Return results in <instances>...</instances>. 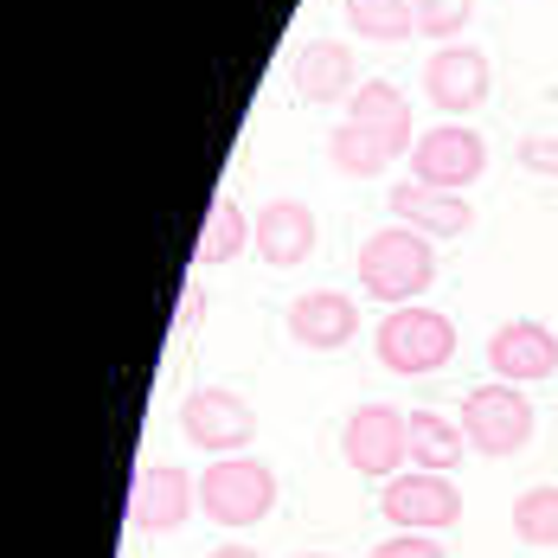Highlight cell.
I'll list each match as a JSON object with an SVG mask.
<instances>
[{
    "label": "cell",
    "instance_id": "obj_14",
    "mask_svg": "<svg viewBox=\"0 0 558 558\" xmlns=\"http://www.w3.org/2000/svg\"><path fill=\"white\" fill-rule=\"evenodd\" d=\"M360 335V308L347 289H308L289 302V340L308 347V353H335Z\"/></svg>",
    "mask_w": 558,
    "mask_h": 558
},
{
    "label": "cell",
    "instance_id": "obj_23",
    "mask_svg": "<svg viewBox=\"0 0 558 558\" xmlns=\"http://www.w3.org/2000/svg\"><path fill=\"white\" fill-rule=\"evenodd\" d=\"M366 558H449V553H444L437 533H391V539H379Z\"/></svg>",
    "mask_w": 558,
    "mask_h": 558
},
{
    "label": "cell",
    "instance_id": "obj_2",
    "mask_svg": "<svg viewBox=\"0 0 558 558\" xmlns=\"http://www.w3.org/2000/svg\"><path fill=\"white\" fill-rule=\"evenodd\" d=\"M373 353L398 379H424V373H444L456 360V328H449L444 308H424V302L386 308V322L373 328Z\"/></svg>",
    "mask_w": 558,
    "mask_h": 558
},
{
    "label": "cell",
    "instance_id": "obj_15",
    "mask_svg": "<svg viewBox=\"0 0 558 558\" xmlns=\"http://www.w3.org/2000/svg\"><path fill=\"white\" fill-rule=\"evenodd\" d=\"M347 122H360L391 161L417 148V135H411V97H404L391 77H366V84L347 97Z\"/></svg>",
    "mask_w": 558,
    "mask_h": 558
},
{
    "label": "cell",
    "instance_id": "obj_9",
    "mask_svg": "<svg viewBox=\"0 0 558 558\" xmlns=\"http://www.w3.org/2000/svg\"><path fill=\"white\" fill-rule=\"evenodd\" d=\"M193 507H199V482L186 469H173V462H148L135 475V488H129V526L142 539H168V533L186 526Z\"/></svg>",
    "mask_w": 558,
    "mask_h": 558
},
{
    "label": "cell",
    "instance_id": "obj_27",
    "mask_svg": "<svg viewBox=\"0 0 558 558\" xmlns=\"http://www.w3.org/2000/svg\"><path fill=\"white\" fill-rule=\"evenodd\" d=\"M295 558H335V553H295Z\"/></svg>",
    "mask_w": 558,
    "mask_h": 558
},
{
    "label": "cell",
    "instance_id": "obj_8",
    "mask_svg": "<svg viewBox=\"0 0 558 558\" xmlns=\"http://www.w3.org/2000/svg\"><path fill=\"white\" fill-rule=\"evenodd\" d=\"M482 173H488V142H482L469 122H437V129H424L417 148H411V180H424V186L469 193Z\"/></svg>",
    "mask_w": 558,
    "mask_h": 558
},
{
    "label": "cell",
    "instance_id": "obj_6",
    "mask_svg": "<svg viewBox=\"0 0 558 558\" xmlns=\"http://www.w3.org/2000/svg\"><path fill=\"white\" fill-rule=\"evenodd\" d=\"M340 456L366 482L404 475V462H411V417L398 404H353L347 424H340Z\"/></svg>",
    "mask_w": 558,
    "mask_h": 558
},
{
    "label": "cell",
    "instance_id": "obj_13",
    "mask_svg": "<svg viewBox=\"0 0 558 558\" xmlns=\"http://www.w3.org/2000/svg\"><path fill=\"white\" fill-rule=\"evenodd\" d=\"M391 219L424 231V238H469L475 231V206H469V193H444V186H424V180H398L391 186Z\"/></svg>",
    "mask_w": 558,
    "mask_h": 558
},
{
    "label": "cell",
    "instance_id": "obj_20",
    "mask_svg": "<svg viewBox=\"0 0 558 558\" xmlns=\"http://www.w3.org/2000/svg\"><path fill=\"white\" fill-rule=\"evenodd\" d=\"M328 161H335V173H347V180H379V173L391 168V155L360 129V122H335V129H328Z\"/></svg>",
    "mask_w": 558,
    "mask_h": 558
},
{
    "label": "cell",
    "instance_id": "obj_4",
    "mask_svg": "<svg viewBox=\"0 0 558 558\" xmlns=\"http://www.w3.org/2000/svg\"><path fill=\"white\" fill-rule=\"evenodd\" d=\"M533 430H539V411H533L526 386L482 379V386L462 398V437H469V449H475V456H488V462L520 456V449L533 444Z\"/></svg>",
    "mask_w": 558,
    "mask_h": 558
},
{
    "label": "cell",
    "instance_id": "obj_5",
    "mask_svg": "<svg viewBox=\"0 0 558 558\" xmlns=\"http://www.w3.org/2000/svg\"><path fill=\"white\" fill-rule=\"evenodd\" d=\"M173 424H180L186 444L206 449L213 462L219 456H244V449L257 444V411H251V398H238L231 386H193L180 398Z\"/></svg>",
    "mask_w": 558,
    "mask_h": 558
},
{
    "label": "cell",
    "instance_id": "obj_22",
    "mask_svg": "<svg viewBox=\"0 0 558 558\" xmlns=\"http://www.w3.org/2000/svg\"><path fill=\"white\" fill-rule=\"evenodd\" d=\"M411 13H417V33H430V39L456 46V33L469 26L475 0H411Z\"/></svg>",
    "mask_w": 558,
    "mask_h": 558
},
{
    "label": "cell",
    "instance_id": "obj_24",
    "mask_svg": "<svg viewBox=\"0 0 558 558\" xmlns=\"http://www.w3.org/2000/svg\"><path fill=\"white\" fill-rule=\"evenodd\" d=\"M513 161H520L526 173L558 180V135H520V142H513Z\"/></svg>",
    "mask_w": 558,
    "mask_h": 558
},
{
    "label": "cell",
    "instance_id": "obj_7",
    "mask_svg": "<svg viewBox=\"0 0 558 558\" xmlns=\"http://www.w3.org/2000/svg\"><path fill=\"white\" fill-rule=\"evenodd\" d=\"M379 513L398 533H449L462 520V488L449 475H430V469H404L379 488Z\"/></svg>",
    "mask_w": 558,
    "mask_h": 558
},
{
    "label": "cell",
    "instance_id": "obj_12",
    "mask_svg": "<svg viewBox=\"0 0 558 558\" xmlns=\"http://www.w3.org/2000/svg\"><path fill=\"white\" fill-rule=\"evenodd\" d=\"M251 244H257V257H264L270 270H295V264L315 257L322 225H315V213H308L302 199H270V206H257V219H251Z\"/></svg>",
    "mask_w": 558,
    "mask_h": 558
},
{
    "label": "cell",
    "instance_id": "obj_17",
    "mask_svg": "<svg viewBox=\"0 0 558 558\" xmlns=\"http://www.w3.org/2000/svg\"><path fill=\"white\" fill-rule=\"evenodd\" d=\"M244 244H251V213H244L231 193H219V199H213V213H206V225H199L193 264H199V270H213V264H231Z\"/></svg>",
    "mask_w": 558,
    "mask_h": 558
},
{
    "label": "cell",
    "instance_id": "obj_21",
    "mask_svg": "<svg viewBox=\"0 0 558 558\" xmlns=\"http://www.w3.org/2000/svg\"><path fill=\"white\" fill-rule=\"evenodd\" d=\"M347 20H353V33L373 39V46H398V39L417 33L411 0H347Z\"/></svg>",
    "mask_w": 558,
    "mask_h": 558
},
{
    "label": "cell",
    "instance_id": "obj_1",
    "mask_svg": "<svg viewBox=\"0 0 558 558\" xmlns=\"http://www.w3.org/2000/svg\"><path fill=\"white\" fill-rule=\"evenodd\" d=\"M437 282V251L424 231L411 225H379L366 244H360V289L386 308H411L424 289Z\"/></svg>",
    "mask_w": 558,
    "mask_h": 558
},
{
    "label": "cell",
    "instance_id": "obj_3",
    "mask_svg": "<svg viewBox=\"0 0 558 558\" xmlns=\"http://www.w3.org/2000/svg\"><path fill=\"white\" fill-rule=\"evenodd\" d=\"M270 507H277V469L270 462H257V456H219V462H206V475H199V513L213 526L244 533V526L270 520Z\"/></svg>",
    "mask_w": 558,
    "mask_h": 558
},
{
    "label": "cell",
    "instance_id": "obj_11",
    "mask_svg": "<svg viewBox=\"0 0 558 558\" xmlns=\"http://www.w3.org/2000/svg\"><path fill=\"white\" fill-rule=\"evenodd\" d=\"M488 84H495V71H488V52H475V46H437L430 64H424V97L444 116L482 110Z\"/></svg>",
    "mask_w": 558,
    "mask_h": 558
},
{
    "label": "cell",
    "instance_id": "obj_26",
    "mask_svg": "<svg viewBox=\"0 0 558 558\" xmlns=\"http://www.w3.org/2000/svg\"><path fill=\"white\" fill-rule=\"evenodd\" d=\"M199 302H206V289L193 282V289H186V302H180V322H193V315H199Z\"/></svg>",
    "mask_w": 558,
    "mask_h": 558
},
{
    "label": "cell",
    "instance_id": "obj_25",
    "mask_svg": "<svg viewBox=\"0 0 558 558\" xmlns=\"http://www.w3.org/2000/svg\"><path fill=\"white\" fill-rule=\"evenodd\" d=\"M213 558H264L257 546H244V539H225V546H213Z\"/></svg>",
    "mask_w": 558,
    "mask_h": 558
},
{
    "label": "cell",
    "instance_id": "obj_19",
    "mask_svg": "<svg viewBox=\"0 0 558 558\" xmlns=\"http://www.w3.org/2000/svg\"><path fill=\"white\" fill-rule=\"evenodd\" d=\"M513 539L533 546V553H553L558 546V482H533L513 501Z\"/></svg>",
    "mask_w": 558,
    "mask_h": 558
},
{
    "label": "cell",
    "instance_id": "obj_18",
    "mask_svg": "<svg viewBox=\"0 0 558 558\" xmlns=\"http://www.w3.org/2000/svg\"><path fill=\"white\" fill-rule=\"evenodd\" d=\"M462 424H449L444 411H411V469H430V475H449L462 462Z\"/></svg>",
    "mask_w": 558,
    "mask_h": 558
},
{
    "label": "cell",
    "instance_id": "obj_16",
    "mask_svg": "<svg viewBox=\"0 0 558 558\" xmlns=\"http://www.w3.org/2000/svg\"><path fill=\"white\" fill-rule=\"evenodd\" d=\"M360 64L353 52L340 46V39H308L302 52H295V90L308 97V104H340V97H353L360 84Z\"/></svg>",
    "mask_w": 558,
    "mask_h": 558
},
{
    "label": "cell",
    "instance_id": "obj_10",
    "mask_svg": "<svg viewBox=\"0 0 558 558\" xmlns=\"http://www.w3.org/2000/svg\"><path fill=\"white\" fill-rule=\"evenodd\" d=\"M488 373L501 386H533L558 373V328L546 322H501L488 335Z\"/></svg>",
    "mask_w": 558,
    "mask_h": 558
}]
</instances>
